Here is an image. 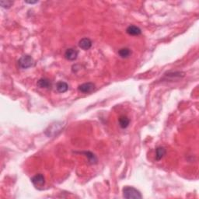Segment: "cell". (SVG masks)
I'll return each mask as SVG.
<instances>
[{
    "instance_id": "cell-1",
    "label": "cell",
    "mask_w": 199,
    "mask_h": 199,
    "mask_svg": "<svg viewBox=\"0 0 199 199\" xmlns=\"http://www.w3.org/2000/svg\"><path fill=\"white\" fill-rule=\"evenodd\" d=\"M123 197L127 199H141L142 197L140 191L133 187L126 186L123 188Z\"/></svg>"
},
{
    "instance_id": "cell-2",
    "label": "cell",
    "mask_w": 199,
    "mask_h": 199,
    "mask_svg": "<svg viewBox=\"0 0 199 199\" xmlns=\"http://www.w3.org/2000/svg\"><path fill=\"white\" fill-rule=\"evenodd\" d=\"M18 65L23 69H27L34 65V60L30 55H23L18 60Z\"/></svg>"
},
{
    "instance_id": "cell-3",
    "label": "cell",
    "mask_w": 199,
    "mask_h": 199,
    "mask_svg": "<svg viewBox=\"0 0 199 199\" xmlns=\"http://www.w3.org/2000/svg\"><path fill=\"white\" fill-rule=\"evenodd\" d=\"M95 85L93 82H86V83L82 84V85L79 86L78 90L79 92L82 93H91L94 90Z\"/></svg>"
},
{
    "instance_id": "cell-4",
    "label": "cell",
    "mask_w": 199,
    "mask_h": 199,
    "mask_svg": "<svg viewBox=\"0 0 199 199\" xmlns=\"http://www.w3.org/2000/svg\"><path fill=\"white\" fill-rule=\"evenodd\" d=\"M31 181L35 187H37V188H41L45 184V179H44V177L42 174H39L32 177Z\"/></svg>"
},
{
    "instance_id": "cell-5",
    "label": "cell",
    "mask_w": 199,
    "mask_h": 199,
    "mask_svg": "<svg viewBox=\"0 0 199 199\" xmlns=\"http://www.w3.org/2000/svg\"><path fill=\"white\" fill-rule=\"evenodd\" d=\"M79 52L75 48L67 49L65 52V58L69 61H74L77 59Z\"/></svg>"
},
{
    "instance_id": "cell-6",
    "label": "cell",
    "mask_w": 199,
    "mask_h": 199,
    "mask_svg": "<svg viewBox=\"0 0 199 199\" xmlns=\"http://www.w3.org/2000/svg\"><path fill=\"white\" fill-rule=\"evenodd\" d=\"M79 46L80 48L82 49V50H85V51L89 50V49L92 47L91 40H90V38H82V39H81L80 41H79Z\"/></svg>"
},
{
    "instance_id": "cell-7",
    "label": "cell",
    "mask_w": 199,
    "mask_h": 199,
    "mask_svg": "<svg viewBox=\"0 0 199 199\" xmlns=\"http://www.w3.org/2000/svg\"><path fill=\"white\" fill-rule=\"evenodd\" d=\"M126 32L129 35H132V36H138V35H140L141 33H142L141 29L134 25L129 26V27L127 28Z\"/></svg>"
},
{
    "instance_id": "cell-8",
    "label": "cell",
    "mask_w": 199,
    "mask_h": 199,
    "mask_svg": "<svg viewBox=\"0 0 199 199\" xmlns=\"http://www.w3.org/2000/svg\"><path fill=\"white\" fill-rule=\"evenodd\" d=\"M118 122H119V125L122 128L125 129V128H127L129 125L130 123V120L127 116L125 115H122L120 116L118 119Z\"/></svg>"
},
{
    "instance_id": "cell-9",
    "label": "cell",
    "mask_w": 199,
    "mask_h": 199,
    "mask_svg": "<svg viewBox=\"0 0 199 199\" xmlns=\"http://www.w3.org/2000/svg\"><path fill=\"white\" fill-rule=\"evenodd\" d=\"M37 86L39 88H49L51 87V82L47 79H41L37 82Z\"/></svg>"
},
{
    "instance_id": "cell-10",
    "label": "cell",
    "mask_w": 199,
    "mask_h": 199,
    "mask_svg": "<svg viewBox=\"0 0 199 199\" xmlns=\"http://www.w3.org/2000/svg\"><path fill=\"white\" fill-rule=\"evenodd\" d=\"M56 90L59 93H65L69 90V85L66 82L60 81L56 84Z\"/></svg>"
},
{
    "instance_id": "cell-11",
    "label": "cell",
    "mask_w": 199,
    "mask_h": 199,
    "mask_svg": "<svg viewBox=\"0 0 199 199\" xmlns=\"http://www.w3.org/2000/svg\"><path fill=\"white\" fill-rule=\"evenodd\" d=\"M166 153V150L165 149V148L163 147H158V148L156 149V160L157 161L161 160Z\"/></svg>"
},
{
    "instance_id": "cell-12",
    "label": "cell",
    "mask_w": 199,
    "mask_h": 199,
    "mask_svg": "<svg viewBox=\"0 0 199 199\" xmlns=\"http://www.w3.org/2000/svg\"><path fill=\"white\" fill-rule=\"evenodd\" d=\"M131 54V51L129 48H127V47H125V48H122L119 50L118 55H120L121 58L122 59H126V58H128Z\"/></svg>"
},
{
    "instance_id": "cell-13",
    "label": "cell",
    "mask_w": 199,
    "mask_h": 199,
    "mask_svg": "<svg viewBox=\"0 0 199 199\" xmlns=\"http://www.w3.org/2000/svg\"><path fill=\"white\" fill-rule=\"evenodd\" d=\"M13 4V1H10V0H7V1H6V0H2V1H0V5H1V7L5 9H10Z\"/></svg>"
},
{
    "instance_id": "cell-14",
    "label": "cell",
    "mask_w": 199,
    "mask_h": 199,
    "mask_svg": "<svg viewBox=\"0 0 199 199\" xmlns=\"http://www.w3.org/2000/svg\"><path fill=\"white\" fill-rule=\"evenodd\" d=\"M83 153H85L86 155V157H88V159H89V161H90L91 163H96V162H97V160H96V157H95V156L93 155L92 153L83 152Z\"/></svg>"
},
{
    "instance_id": "cell-15",
    "label": "cell",
    "mask_w": 199,
    "mask_h": 199,
    "mask_svg": "<svg viewBox=\"0 0 199 199\" xmlns=\"http://www.w3.org/2000/svg\"><path fill=\"white\" fill-rule=\"evenodd\" d=\"M26 3H29V4H34V3H37V2H38V1H25Z\"/></svg>"
}]
</instances>
